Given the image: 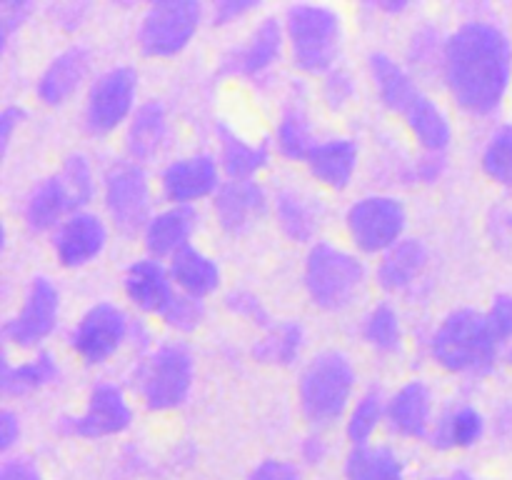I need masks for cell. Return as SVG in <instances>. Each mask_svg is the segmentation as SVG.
<instances>
[{
	"label": "cell",
	"instance_id": "6da1fadb",
	"mask_svg": "<svg viewBox=\"0 0 512 480\" xmlns=\"http://www.w3.org/2000/svg\"><path fill=\"white\" fill-rule=\"evenodd\" d=\"M440 80L460 113L470 118L498 113L512 85L508 30L485 15L460 20L448 33Z\"/></svg>",
	"mask_w": 512,
	"mask_h": 480
},
{
	"label": "cell",
	"instance_id": "7a4b0ae2",
	"mask_svg": "<svg viewBox=\"0 0 512 480\" xmlns=\"http://www.w3.org/2000/svg\"><path fill=\"white\" fill-rule=\"evenodd\" d=\"M500 338L488 313L475 308H455L440 320L428 338V353L438 368L450 375L485 378L500 360Z\"/></svg>",
	"mask_w": 512,
	"mask_h": 480
},
{
	"label": "cell",
	"instance_id": "3957f363",
	"mask_svg": "<svg viewBox=\"0 0 512 480\" xmlns=\"http://www.w3.org/2000/svg\"><path fill=\"white\" fill-rule=\"evenodd\" d=\"M358 390V368L345 350L325 348L300 368L298 408L310 430H330L345 420Z\"/></svg>",
	"mask_w": 512,
	"mask_h": 480
},
{
	"label": "cell",
	"instance_id": "277c9868",
	"mask_svg": "<svg viewBox=\"0 0 512 480\" xmlns=\"http://www.w3.org/2000/svg\"><path fill=\"white\" fill-rule=\"evenodd\" d=\"M288 60L298 73L323 78L340 65L345 18L328 3H293L283 15Z\"/></svg>",
	"mask_w": 512,
	"mask_h": 480
},
{
	"label": "cell",
	"instance_id": "5b68a950",
	"mask_svg": "<svg viewBox=\"0 0 512 480\" xmlns=\"http://www.w3.org/2000/svg\"><path fill=\"white\" fill-rule=\"evenodd\" d=\"M370 270L360 253L330 240H318L308 248L303 263V288L313 308L323 313H345L363 298Z\"/></svg>",
	"mask_w": 512,
	"mask_h": 480
},
{
	"label": "cell",
	"instance_id": "8992f818",
	"mask_svg": "<svg viewBox=\"0 0 512 480\" xmlns=\"http://www.w3.org/2000/svg\"><path fill=\"white\" fill-rule=\"evenodd\" d=\"M133 385L150 413L183 408L195 385V358L188 345L180 340L155 345L135 363Z\"/></svg>",
	"mask_w": 512,
	"mask_h": 480
},
{
	"label": "cell",
	"instance_id": "52a82bcc",
	"mask_svg": "<svg viewBox=\"0 0 512 480\" xmlns=\"http://www.w3.org/2000/svg\"><path fill=\"white\" fill-rule=\"evenodd\" d=\"M208 18L198 0H158L143 10L135 28V45L150 60H168L185 53Z\"/></svg>",
	"mask_w": 512,
	"mask_h": 480
},
{
	"label": "cell",
	"instance_id": "ba28073f",
	"mask_svg": "<svg viewBox=\"0 0 512 480\" xmlns=\"http://www.w3.org/2000/svg\"><path fill=\"white\" fill-rule=\"evenodd\" d=\"M105 220L123 238H138L153 218V183L145 165L128 158L113 160L103 170Z\"/></svg>",
	"mask_w": 512,
	"mask_h": 480
},
{
	"label": "cell",
	"instance_id": "9c48e42d",
	"mask_svg": "<svg viewBox=\"0 0 512 480\" xmlns=\"http://www.w3.org/2000/svg\"><path fill=\"white\" fill-rule=\"evenodd\" d=\"M140 75L133 65H113L95 75L83 103V128L93 138H105L130 123L138 110Z\"/></svg>",
	"mask_w": 512,
	"mask_h": 480
},
{
	"label": "cell",
	"instance_id": "30bf717a",
	"mask_svg": "<svg viewBox=\"0 0 512 480\" xmlns=\"http://www.w3.org/2000/svg\"><path fill=\"white\" fill-rule=\"evenodd\" d=\"M345 230L350 245L360 255H383L405 238L408 208L398 195L368 193L360 195L345 210Z\"/></svg>",
	"mask_w": 512,
	"mask_h": 480
},
{
	"label": "cell",
	"instance_id": "8fae6325",
	"mask_svg": "<svg viewBox=\"0 0 512 480\" xmlns=\"http://www.w3.org/2000/svg\"><path fill=\"white\" fill-rule=\"evenodd\" d=\"M133 425L125 390L113 380H98L90 388L83 413L60 415L55 420V433L73 440H103L123 435Z\"/></svg>",
	"mask_w": 512,
	"mask_h": 480
},
{
	"label": "cell",
	"instance_id": "7c38bea8",
	"mask_svg": "<svg viewBox=\"0 0 512 480\" xmlns=\"http://www.w3.org/2000/svg\"><path fill=\"white\" fill-rule=\"evenodd\" d=\"M133 318L113 300H98L90 305L68 335L70 350L85 365H103L120 353L130 340Z\"/></svg>",
	"mask_w": 512,
	"mask_h": 480
},
{
	"label": "cell",
	"instance_id": "4fadbf2b",
	"mask_svg": "<svg viewBox=\"0 0 512 480\" xmlns=\"http://www.w3.org/2000/svg\"><path fill=\"white\" fill-rule=\"evenodd\" d=\"M285 55H288V43H285L283 20L278 15H263L240 43L225 50L218 63V73L223 78L230 75V78L260 83L270 78Z\"/></svg>",
	"mask_w": 512,
	"mask_h": 480
},
{
	"label": "cell",
	"instance_id": "5bb4252c",
	"mask_svg": "<svg viewBox=\"0 0 512 480\" xmlns=\"http://www.w3.org/2000/svg\"><path fill=\"white\" fill-rule=\"evenodd\" d=\"M60 320V290L48 275H33L23 303L5 320V343L18 350H43L40 345L55 333Z\"/></svg>",
	"mask_w": 512,
	"mask_h": 480
},
{
	"label": "cell",
	"instance_id": "9a60e30c",
	"mask_svg": "<svg viewBox=\"0 0 512 480\" xmlns=\"http://www.w3.org/2000/svg\"><path fill=\"white\" fill-rule=\"evenodd\" d=\"M220 185H223V170H220L218 155L208 150L178 155L168 160L158 173V190L168 205L195 208L200 200H213Z\"/></svg>",
	"mask_w": 512,
	"mask_h": 480
},
{
	"label": "cell",
	"instance_id": "2e32d148",
	"mask_svg": "<svg viewBox=\"0 0 512 480\" xmlns=\"http://www.w3.org/2000/svg\"><path fill=\"white\" fill-rule=\"evenodd\" d=\"M273 210V195L258 180H223L213 195V218L230 238L248 235Z\"/></svg>",
	"mask_w": 512,
	"mask_h": 480
},
{
	"label": "cell",
	"instance_id": "e0dca14e",
	"mask_svg": "<svg viewBox=\"0 0 512 480\" xmlns=\"http://www.w3.org/2000/svg\"><path fill=\"white\" fill-rule=\"evenodd\" d=\"M110 223L93 210H78L63 220L58 230L50 235V248L60 268L78 270L95 263L108 245Z\"/></svg>",
	"mask_w": 512,
	"mask_h": 480
},
{
	"label": "cell",
	"instance_id": "ac0fdd59",
	"mask_svg": "<svg viewBox=\"0 0 512 480\" xmlns=\"http://www.w3.org/2000/svg\"><path fill=\"white\" fill-rule=\"evenodd\" d=\"M93 73V53L88 45L73 43L55 53L35 80V95L48 108H63L80 93Z\"/></svg>",
	"mask_w": 512,
	"mask_h": 480
},
{
	"label": "cell",
	"instance_id": "d6986e66",
	"mask_svg": "<svg viewBox=\"0 0 512 480\" xmlns=\"http://www.w3.org/2000/svg\"><path fill=\"white\" fill-rule=\"evenodd\" d=\"M320 143L315 133L313 113H310V100L303 83H293V88L285 95L283 105L278 110V120L273 128V148L290 163H305Z\"/></svg>",
	"mask_w": 512,
	"mask_h": 480
},
{
	"label": "cell",
	"instance_id": "ffe728a7",
	"mask_svg": "<svg viewBox=\"0 0 512 480\" xmlns=\"http://www.w3.org/2000/svg\"><path fill=\"white\" fill-rule=\"evenodd\" d=\"M280 233L298 245L318 243V235L325 225V205L318 195L298 188V185H283L273 193V210Z\"/></svg>",
	"mask_w": 512,
	"mask_h": 480
},
{
	"label": "cell",
	"instance_id": "44dd1931",
	"mask_svg": "<svg viewBox=\"0 0 512 480\" xmlns=\"http://www.w3.org/2000/svg\"><path fill=\"white\" fill-rule=\"evenodd\" d=\"M435 423V398L423 378H410L388 395V418L385 425L395 438L428 440Z\"/></svg>",
	"mask_w": 512,
	"mask_h": 480
},
{
	"label": "cell",
	"instance_id": "7402d4cb",
	"mask_svg": "<svg viewBox=\"0 0 512 480\" xmlns=\"http://www.w3.org/2000/svg\"><path fill=\"white\" fill-rule=\"evenodd\" d=\"M430 268V250L420 238L405 235L398 245L385 250L375 265V283L388 295H408L423 283Z\"/></svg>",
	"mask_w": 512,
	"mask_h": 480
},
{
	"label": "cell",
	"instance_id": "603a6c76",
	"mask_svg": "<svg viewBox=\"0 0 512 480\" xmlns=\"http://www.w3.org/2000/svg\"><path fill=\"white\" fill-rule=\"evenodd\" d=\"M308 175L323 188L343 193L353 185L360 168V145L350 135H330L320 138L313 153L305 160Z\"/></svg>",
	"mask_w": 512,
	"mask_h": 480
},
{
	"label": "cell",
	"instance_id": "cb8c5ba5",
	"mask_svg": "<svg viewBox=\"0 0 512 480\" xmlns=\"http://www.w3.org/2000/svg\"><path fill=\"white\" fill-rule=\"evenodd\" d=\"M170 143V115L163 100L148 98L138 105L125 125V153L128 160L148 165L163 155Z\"/></svg>",
	"mask_w": 512,
	"mask_h": 480
},
{
	"label": "cell",
	"instance_id": "d4e9b609",
	"mask_svg": "<svg viewBox=\"0 0 512 480\" xmlns=\"http://www.w3.org/2000/svg\"><path fill=\"white\" fill-rule=\"evenodd\" d=\"M123 290L135 310L145 315H160L173 300L175 283L163 260L143 255L125 268Z\"/></svg>",
	"mask_w": 512,
	"mask_h": 480
},
{
	"label": "cell",
	"instance_id": "484cf974",
	"mask_svg": "<svg viewBox=\"0 0 512 480\" xmlns=\"http://www.w3.org/2000/svg\"><path fill=\"white\" fill-rule=\"evenodd\" d=\"M218 138V163L225 180H255L273 160V145L268 140H248L225 120L215 123Z\"/></svg>",
	"mask_w": 512,
	"mask_h": 480
},
{
	"label": "cell",
	"instance_id": "4316f807",
	"mask_svg": "<svg viewBox=\"0 0 512 480\" xmlns=\"http://www.w3.org/2000/svg\"><path fill=\"white\" fill-rule=\"evenodd\" d=\"M195 230H198V213L188 205H165L155 210L150 223L143 230V245L150 258L170 260L180 250L193 245Z\"/></svg>",
	"mask_w": 512,
	"mask_h": 480
},
{
	"label": "cell",
	"instance_id": "83f0119b",
	"mask_svg": "<svg viewBox=\"0 0 512 480\" xmlns=\"http://www.w3.org/2000/svg\"><path fill=\"white\" fill-rule=\"evenodd\" d=\"M368 75L380 105L398 118L423 93V85L410 73L408 65L400 63L395 55L385 53V50H373L368 55Z\"/></svg>",
	"mask_w": 512,
	"mask_h": 480
},
{
	"label": "cell",
	"instance_id": "f1b7e54d",
	"mask_svg": "<svg viewBox=\"0 0 512 480\" xmlns=\"http://www.w3.org/2000/svg\"><path fill=\"white\" fill-rule=\"evenodd\" d=\"M73 213H78V210H75L58 173L40 178L23 200V223L35 235H53L63 225V220H68Z\"/></svg>",
	"mask_w": 512,
	"mask_h": 480
},
{
	"label": "cell",
	"instance_id": "f546056e",
	"mask_svg": "<svg viewBox=\"0 0 512 480\" xmlns=\"http://www.w3.org/2000/svg\"><path fill=\"white\" fill-rule=\"evenodd\" d=\"M488 433V420L473 403H458L435 418L425 443L438 453L470 450Z\"/></svg>",
	"mask_w": 512,
	"mask_h": 480
},
{
	"label": "cell",
	"instance_id": "4dcf8cb0",
	"mask_svg": "<svg viewBox=\"0 0 512 480\" xmlns=\"http://www.w3.org/2000/svg\"><path fill=\"white\" fill-rule=\"evenodd\" d=\"M400 118L423 153H448L453 143V123L433 95L423 90Z\"/></svg>",
	"mask_w": 512,
	"mask_h": 480
},
{
	"label": "cell",
	"instance_id": "1f68e13d",
	"mask_svg": "<svg viewBox=\"0 0 512 480\" xmlns=\"http://www.w3.org/2000/svg\"><path fill=\"white\" fill-rule=\"evenodd\" d=\"M168 270L175 290L200 300L218 293L220 283H223V270H220L218 260L205 253L203 248H195V245H188L178 255H173L168 260Z\"/></svg>",
	"mask_w": 512,
	"mask_h": 480
},
{
	"label": "cell",
	"instance_id": "d6a6232c",
	"mask_svg": "<svg viewBox=\"0 0 512 480\" xmlns=\"http://www.w3.org/2000/svg\"><path fill=\"white\" fill-rule=\"evenodd\" d=\"M305 343H308V333H305V325L300 320H275L270 328L260 330L253 348H250V355L260 365L293 368L303 358Z\"/></svg>",
	"mask_w": 512,
	"mask_h": 480
},
{
	"label": "cell",
	"instance_id": "836d02e7",
	"mask_svg": "<svg viewBox=\"0 0 512 480\" xmlns=\"http://www.w3.org/2000/svg\"><path fill=\"white\" fill-rule=\"evenodd\" d=\"M60 378H63V368H60L58 358L50 350H38L33 358L23 360V363L3 360L0 388L8 398H23V395H33L38 390L50 388Z\"/></svg>",
	"mask_w": 512,
	"mask_h": 480
},
{
	"label": "cell",
	"instance_id": "e575fe53",
	"mask_svg": "<svg viewBox=\"0 0 512 480\" xmlns=\"http://www.w3.org/2000/svg\"><path fill=\"white\" fill-rule=\"evenodd\" d=\"M343 480H408V465L393 445H358L345 455Z\"/></svg>",
	"mask_w": 512,
	"mask_h": 480
},
{
	"label": "cell",
	"instance_id": "d590c367",
	"mask_svg": "<svg viewBox=\"0 0 512 480\" xmlns=\"http://www.w3.org/2000/svg\"><path fill=\"white\" fill-rule=\"evenodd\" d=\"M385 418H388V395L378 385H370L355 398V403L350 405L348 415L343 420L345 438H348L350 448L373 443L375 433L385 423Z\"/></svg>",
	"mask_w": 512,
	"mask_h": 480
},
{
	"label": "cell",
	"instance_id": "8d00e7d4",
	"mask_svg": "<svg viewBox=\"0 0 512 480\" xmlns=\"http://www.w3.org/2000/svg\"><path fill=\"white\" fill-rule=\"evenodd\" d=\"M360 335H363L365 345L378 355L400 353L405 343V330L395 305L388 300L375 303L360 320Z\"/></svg>",
	"mask_w": 512,
	"mask_h": 480
},
{
	"label": "cell",
	"instance_id": "74e56055",
	"mask_svg": "<svg viewBox=\"0 0 512 480\" xmlns=\"http://www.w3.org/2000/svg\"><path fill=\"white\" fill-rule=\"evenodd\" d=\"M445 43H448V33H443L435 23H420L410 33L408 50H405V65L410 73L418 80L443 73Z\"/></svg>",
	"mask_w": 512,
	"mask_h": 480
},
{
	"label": "cell",
	"instance_id": "f35d334b",
	"mask_svg": "<svg viewBox=\"0 0 512 480\" xmlns=\"http://www.w3.org/2000/svg\"><path fill=\"white\" fill-rule=\"evenodd\" d=\"M55 173L63 180L75 210H88V205L95 200V193H98V175H95L90 155L83 150H73L60 160V168Z\"/></svg>",
	"mask_w": 512,
	"mask_h": 480
},
{
	"label": "cell",
	"instance_id": "ab89813d",
	"mask_svg": "<svg viewBox=\"0 0 512 480\" xmlns=\"http://www.w3.org/2000/svg\"><path fill=\"white\" fill-rule=\"evenodd\" d=\"M480 168L493 183L512 190V123H503L488 135L480 153Z\"/></svg>",
	"mask_w": 512,
	"mask_h": 480
},
{
	"label": "cell",
	"instance_id": "60d3db41",
	"mask_svg": "<svg viewBox=\"0 0 512 480\" xmlns=\"http://www.w3.org/2000/svg\"><path fill=\"white\" fill-rule=\"evenodd\" d=\"M205 315H208L205 300L193 298V295H185L180 293V290H175L173 300L165 305V310L158 315V318L165 328L175 330V333L180 335H188V333H195V330L203 325Z\"/></svg>",
	"mask_w": 512,
	"mask_h": 480
},
{
	"label": "cell",
	"instance_id": "b9f144b4",
	"mask_svg": "<svg viewBox=\"0 0 512 480\" xmlns=\"http://www.w3.org/2000/svg\"><path fill=\"white\" fill-rule=\"evenodd\" d=\"M355 95H358V78L345 65H338L320 78V100L330 113H343L345 108H350Z\"/></svg>",
	"mask_w": 512,
	"mask_h": 480
},
{
	"label": "cell",
	"instance_id": "7bdbcfd3",
	"mask_svg": "<svg viewBox=\"0 0 512 480\" xmlns=\"http://www.w3.org/2000/svg\"><path fill=\"white\" fill-rule=\"evenodd\" d=\"M225 308H228L230 315L235 318L245 320V323L255 325V328L265 330L275 323L273 313L268 310L265 300L260 298L258 293L253 290H245V288H235L225 295Z\"/></svg>",
	"mask_w": 512,
	"mask_h": 480
},
{
	"label": "cell",
	"instance_id": "ee69618b",
	"mask_svg": "<svg viewBox=\"0 0 512 480\" xmlns=\"http://www.w3.org/2000/svg\"><path fill=\"white\" fill-rule=\"evenodd\" d=\"M448 173V153H423L410 160L400 178L413 185H435Z\"/></svg>",
	"mask_w": 512,
	"mask_h": 480
},
{
	"label": "cell",
	"instance_id": "f6af8a7d",
	"mask_svg": "<svg viewBox=\"0 0 512 480\" xmlns=\"http://www.w3.org/2000/svg\"><path fill=\"white\" fill-rule=\"evenodd\" d=\"M258 10H263L260 0H218L208 5V20L213 28H230Z\"/></svg>",
	"mask_w": 512,
	"mask_h": 480
},
{
	"label": "cell",
	"instance_id": "bcb514c9",
	"mask_svg": "<svg viewBox=\"0 0 512 480\" xmlns=\"http://www.w3.org/2000/svg\"><path fill=\"white\" fill-rule=\"evenodd\" d=\"M245 480H305V470L300 468L298 460L270 455V458L258 460L248 470Z\"/></svg>",
	"mask_w": 512,
	"mask_h": 480
},
{
	"label": "cell",
	"instance_id": "7dc6e473",
	"mask_svg": "<svg viewBox=\"0 0 512 480\" xmlns=\"http://www.w3.org/2000/svg\"><path fill=\"white\" fill-rule=\"evenodd\" d=\"M33 13L35 3H28V0H10V3L0 5V45L3 50H8L13 35L28 23Z\"/></svg>",
	"mask_w": 512,
	"mask_h": 480
},
{
	"label": "cell",
	"instance_id": "c3c4849f",
	"mask_svg": "<svg viewBox=\"0 0 512 480\" xmlns=\"http://www.w3.org/2000/svg\"><path fill=\"white\" fill-rule=\"evenodd\" d=\"M330 458V443L323 430H310L298 443V463L303 470L323 468Z\"/></svg>",
	"mask_w": 512,
	"mask_h": 480
},
{
	"label": "cell",
	"instance_id": "681fc988",
	"mask_svg": "<svg viewBox=\"0 0 512 480\" xmlns=\"http://www.w3.org/2000/svg\"><path fill=\"white\" fill-rule=\"evenodd\" d=\"M0 480H48L30 455H8L0 465Z\"/></svg>",
	"mask_w": 512,
	"mask_h": 480
},
{
	"label": "cell",
	"instance_id": "f907efd6",
	"mask_svg": "<svg viewBox=\"0 0 512 480\" xmlns=\"http://www.w3.org/2000/svg\"><path fill=\"white\" fill-rule=\"evenodd\" d=\"M488 320L493 325L495 335L500 338V343L512 340V293L495 295L493 305L488 310Z\"/></svg>",
	"mask_w": 512,
	"mask_h": 480
},
{
	"label": "cell",
	"instance_id": "816d5d0a",
	"mask_svg": "<svg viewBox=\"0 0 512 480\" xmlns=\"http://www.w3.org/2000/svg\"><path fill=\"white\" fill-rule=\"evenodd\" d=\"M20 438H23V423H20V415L13 408L0 410V453L8 458L13 455V450L18 448Z\"/></svg>",
	"mask_w": 512,
	"mask_h": 480
},
{
	"label": "cell",
	"instance_id": "f5cc1de1",
	"mask_svg": "<svg viewBox=\"0 0 512 480\" xmlns=\"http://www.w3.org/2000/svg\"><path fill=\"white\" fill-rule=\"evenodd\" d=\"M25 115H28L25 113V108H20V105L15 103H8L3 110H0V153L3 155H8L15 130L23 125Z\"/></svg>",
	"mask_w": 512,
	"mask_h": 480
},
{
	"label": "cell",
	"instance_id": "db71d44e",
	"mask_svg": "<svg viewBox=\"0 0 512 480\" xmlns=\"http://www.w3.org/2000/svg\"><path fill=\"white\" fill-rule=\"evenodd\" d=\"M90 13L88 3H60L53 5V18L55 25L63 30H78L83 25L85 15Z\"/></svg>",
	"mask_w": 512,
	"mask_h": 480
},
{
	"label": "cell",
	"instance_id": "11a10c76",
	"mask_svg": "<svg viewBox=\"0 0 512 480\" xmlns=\"http://www.w3.org/2000/svg\"><path fill=\"white\" fill-rule=\"evenodd\" d=\"M490 233L495 243H512V208H495L490 215Z\"/></svg>",
	"mask_w": 512,
	"mask_h": 480
},
{
	"label": "cell",
	"instance_id": "9f6ffc18",
	"mask_svg": "<svg viewBox=\"0 0 512 480\" xmlns=\"http://www.w3.org/2000/svg\"><path fill=\"white\" fill-rule=\"evenodd\" d=\"M373 10L383 15H405L413 10V3L410 0H378V3H373Z\"/></svg>",
	"mask_w": 512,
	"mask_h": 480
},
{
	"label": "cell",
	"instance_id": "6f0895ef",
	"mask_svg": "<svg viewBox=\"0 0 512 480\" xmlns=\"http://www.w3.org/2000/svg\"><path fill=\"white\" fill-rule=\"evenodd\" d=\"M425 480H478L468 468H453V470H445V473H433L428 475Z\"/></svg>",
	"mask_w": 512,
	"mask_h": 480
},
{
	"label": "cell",
	"instance_id": "680465c9",
	"mask_svg": "<svg viewBox=\"0 0 512 480\" xmlns=\"http://www.w3.org/2000/svg\"><path fill=\"white\" fill-rule=\"evenodd\" d=\"M510 363H512V350H510Z\"/></svg>",
	"mask_w": 512,
	"mask_h": 480
}]
</instances>
